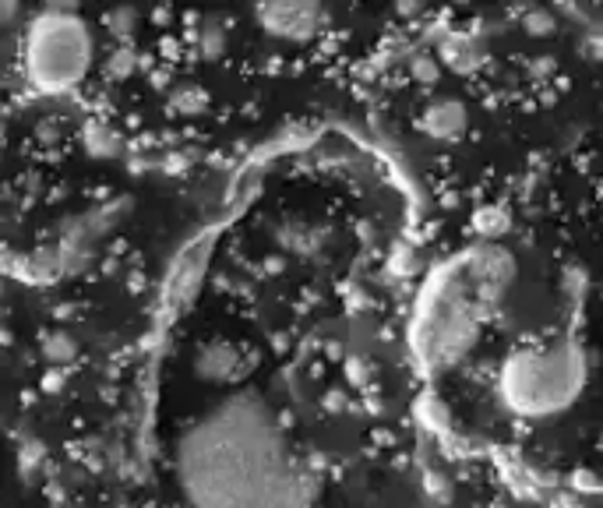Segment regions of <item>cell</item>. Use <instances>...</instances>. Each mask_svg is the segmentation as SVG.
I'll use <instances>...</instances> for the list:
<instances>
[{
	"instance_id": "obj_1",
	"label": "cell",
	"mask_w": 603,
	"mask_h": 508,
	"mask_svg": "<svg viewBox=\"0 0 603 508\" xmlns=\"http://www.w3.org/2000/svg\"><path fill=\"white\" fill-rule=\"evenodd\" d=\"M173 473L191 505L254 508L314 498L311 473L258 392H233L187 424L173 452Z\"/></svg>"
},
{
	"instance_id": "obj_2",
	"label": "cell",
	"mask_w": 603,
	"mask_h": 508,
	"mask_svg": "<svg viewBox=\"0 0 603 508\" xmlns=\"http://www.w3.org/2000/svg\"><path fill=\"white\" fill-rule=\"evenodd\" d=\"M515 283V258L494 240L466 247L427 276L413 311L410 343L427 371L455 367Z\"/></svg>"
},
{
	"instance_id": "obj_3",
	"label": "cell",
	"mask_w": 603,
	"mask_h": 508,
	"mask_svg": "<svg viewBox=\"0 0 603 508\" xmlns=\"http://www.w3.org/2000/svg\"><path fill=\"white\" fill-rule=\"evenodd\" d=\"M593 374V353L579 339L515 346L498 367V396L522 420H551L582 399Z\"/></svg>"
},
{
	"instance_id": "obj_4",
	"label": "cell",
	"mask_w": 603,
	"mask_h": 508,
	"mask_svg": "<svg viewBox=\"0 0 603 508\" xmlns=\"http://www.w3.org/2000/svg\"><path fill=\"white\" fill-rule=\"evenodd\" d=\"M96 39L82 15L67 8L39 11L22 32V75L32 89L46 96H64L78 89L92 71Z\"/></svg>"
},
{
	"instance_id": "obj_5",
	"label": "cell",
	"mask_w": 603,
	"mask_h": 508,
	"mask_svg": "<svg viewBox=\"0 0 603 508\" xmlns=\"http://www.w3.org/2000/svg\"><path fill=\"white\" fill-rule=\"evenodd\" d=\"M258 22L268 36L276 39H311L321 25V4L318 0H261Z\"/></svg>"
},
{
	"instance_id": "obj_6",
	"label": "cell",
	"mask_w": 603,
	"mask_h": 508,
	"mask_svg": "<svg viewBox=\"0 0 603 508\" xmlns=\"http://www.w3.org/2000/svg\"><path fill=\"white\" fill-rule=\"evenodd\" d=\"M469 113L459 99H434L427 103V110L420 113V131H424L431 142H455V138L466 135Z\"/></svg>"
},
{
	"instance_id": "obj_7",
	"label": "cell",
	"mask_w": 603,
	"mask_h": 508,
	"mask_svg": "<svg viewBox=\"0 0 603 508\" xmlns=\"http://www.w3.org/2000/svg\"><path fill=\"white\" fill-rule=\"evenodd\" d=\"M413 75H417V78H427V82H434V78H438V68H434L431 60H427V64L420 60L417 68H413Z\"/></svg>"
},
{
	"instance_id": "obj_8",
	"label": "cell",
	"mask_w": 603,
	"mask_h": 508,
	"mask_svg": "<svg viewBox=\"0 0 603 508\" xmlns=\"http://www.w3.org/2000/svg\"><path fill=\"white\" fill-rule=\"evenodd\" d=\"M600 449H603V438H600Z\"/></svg>"
}]
</instances>
